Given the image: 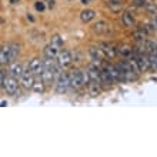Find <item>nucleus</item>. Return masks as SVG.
<instances>
[{
    "instance_id": "1",
    "label": "nucleus",
    "mask_w": 157,
    "mask_h": 157,
    "mask_svg": "<svg viewBox=\"0 0 157 157\" xmlns=\"http://www.w3.org/2000/svg\"><path fill=\"white\" fill-rule=\"evenodd\" d=\"M69 87H71L69 75L60 73V75L57 76V82H56V91L60 93V94H63V93H66V91L69 90Z\"/></svg>"
},
{
    "instance_id": "2",
    "label": "nucleus",
    "mask_w": 157,
    "mask_h": 157,
    "mask_svg": "<svg viewBox=\"0 0 157 157\" xmlns=\"http://www.w3.org/2000/svg\"><path fill=\"white\" fill-rule=\"evenodd\" d=\"M69 77H70V84L73 89H82L84 86V77H83V71L77 70V69H73L69 73Z\"/></svg>"
},
{
    "instance_id": "3",
    "label": "nucleus",
    "mask_w": 157,
    "mask_h": 157,
    "mask_svg": "<svg viewBox=\"0 0 157 157\" xmlns=\"http://www.w3.org/2000/svg\"><path fill=\"white\" fill-rule=\"evenodd\" d=\"M34 75L33 71L30 70V67H27L25 70V73H23V76L20 77V83L21 86L25 87V89H33V84H34Z\"/></svg>"
},
{
    "instance_id": "4",
    "label": "nucleus",
    "mask_w": 157,
    "mask_h": 157,
    "mask_svg": "<svg viewBox=\"0 0 157 157\" xmlns=\"http://www.w3.org/2000/svg\"><path fill=\"white\" fill-rule=\"evenodd\" d=\"M17 87H19V82H17V78L14 77V76H9L7 78H6V83H4V90H6V93L10 96H14L17 91Z\"/></svg>"
},
{
    "instance_id": "5",
    "label": "nucleus",
    "mask_w": 157,
    "mask_h": 157,
    "mask_svg": "<svg viewBox=\"0 0 157 157\" xmlns=\"http://www.w3.org/2000/svg\"><path fill=\"white\" fill-rule=\"evenodd\" d=\"M84 71L87 75V84L89 83H100V70L96 66H89Z\"/></svg>"
},
{
    "instance_id": "6",
    "label": "nucleus",
    "mask_w": 157,
    "mask_h": 157,
    "mask_svg": "<svg viewBox=\"0 0 157 157\" xmlns=\"http://www.w3.org/2000/svg\"><path fill=\"white\" fill-rule=\"evenodd\" d=\"M133 57L137 59V63H139V67H140V71L144 73V71L150 70V59H149V54L146 56L144 53H140L139 56H133Z\"/></svg>"
},
{
    "instance_id": "7",
    "label": "nucleus",
    "mask_w": 157,
    "mask_h": 157,
    "mask_svg": "<svg viewBox=\"0 0 157 157\" xmlns=\"http://www.w3.org/2000/svg\"><path fill=\"white\" fill-rule=\"evenodd\" d=\"M57 62L60 63V66L62 67H69L73 62V57H71L70 52H67V50H63L59 53V57H57Z\"/></svg>"
},
{
    "instance_id": "8",
    "label": "nucleus",
    "mask_w": 157,
    "mask_h": 157,
    "mask_svg": "<svg viewBox=\"0 0 157 157\" xmlns=\"http://www.w3.org/2000/svg\"><path fill=\"white\" fill-rule=\"evenodd\" d=\"M29 67H30V70L33 71L34 76H41L43 70H44V64H43V62H40V59H33L30 62Z\"/></svg>"
},
{
    "instance_id": "9",
    "label": "nucleus",
    "mask_w": 157,
    "mask_h": 157,
    "mask_svg": "<svg viewBox=\"0 0 157 157\" xmlns=\"http://www.w3.org/2000/svg\"><path fill=\"white\" fill-rule=\"evenodd\" d=\"M54 76H57L56 75V71H54V69L44 67V70H43V73H41V78H43V82L46 83V86H50V84L53 83Z\"/></svg>"
},
{
    "instance_id": "10",
    "label": "nucleus",
    "mask_w": 157,
    "mask_h": 157,
    "mask_svg": "<svg viewBox=\"0 0 157 157\" xmlns=\"http://www.w3.org/2000/svg\"><path fill=\"white\" fill-rule=\"evenodd\" d=\"M113 82H114V80H113V77L107 71V69H106V67L101 69V70H100V83L104 84V86H112Z\"/></svg>"
},
{
    "instance_id": "11",
    "label": "nucleus",
    "mask_w": 157,
    "mask_h": 157,
    "mask_svg": "<svg viewBox=\"0 0 157 157\" xmlns=\"http://www.w3.org/2000/svg\"><path fill=\"white\" fill-rule=\"evenodd\" d=\"M10 62H12L10 60V47L9 46H3L2 50H0V63L4 66V64H7Z\"/></svg>"
},
{
    "instance_id": "12",
    "label": "nucleus",
    "mask_w": 157,
    "mask_h": 157,
    "mask_svg": "<svg viewBox=\"0 0 157 157\" xmlns=\"http://www.w3.org/2000/svg\"><path fill=\"white\" fill-rule=\"evenodd\" d=\"M96 16V12L94 10H91V9H86V10H83L82 13H80V19H82L83 23H89V21H91L93 19H94Z\"/></svg>"
},
{
    "instance_id": "13",
    "label": "nucleus",
    "mask_w": 157,
    "mask_h": 157,
    "mask_svg": "<svg viewBox=\"0 0 157 157\" xmlns=\"http://www.w3.org/2000/svg\"><path fill=\"white\" fill-rule=\"evenodd\" d=\"M107 29H109V25L104 20H100V21H97V23H94V25H93V32H94V33H97V34L106 33V32H107Z\"/></svg>"
},
{
    "instance_id": "14",
    "label": "nucleus",
    "mask_w": 157,
    "mask_h": 157,
    "mask_svg": "<svg viewBox=\"0 0 157 157\" xmlns=\"http://www.w3.org/2000/svg\"><path fill=\"white\" fill-rule=\"evenodd\" d=\"M23 73H25V70H23V66L20 63H13L12 67H10V75L14 76L16 78H20Z\"/></svg>"
},
{
    "instance_id": "15",
    "label": "nucleus",
    "mask_w": 157,
    "mask_h": 157,
    "mask_svg": "<svg viewBox=\"0 0 157 157\" xmlns=\"http://www.w3.org/2000/svg\"><path fill=\"white\" fill-rule=\"evenodd\" d=\"M59 53H60V50H57L56 47H53L52 44L46 46V49H44V57L56 59V57H59Z\"/></svg>"
},
{
    "instance_id": "16",
    "label": "nucleus",
    "mask_w": 157,
    "mask_h": 157,
    "mask_svg": "<svg viewBox=\"0 0 157 157\" xmlns=\"http://www.w3.org/2000/svg\"><path fill=\"white\" fill-rule=\"evenodd\" d=\"M100 47H101V50L104 52V54H106V57H109V59L116 57L117 50H116V49H113V46H110V44H101Z\"/></svg>"
},
{
    "instance_id": "17",
    "label": "nucleus",
    "mask_w": 157,
    "mask_h": 157,
    "mask_svg": "<svg viewBox=\"0 0 157 157\" xmlns=\"http://www.w3.org/2000/svg\"><path fill=\"white\" fill-rule=\"evenodd\" d=\"M46 89V83L43 82V78H41V76H39V78H36L34 80V84H33V90L36 91V93H43Z\"/></svg>"
},
{
    "instance_id": "18",
    "label": "nucleus",
    "mask_w": 157,
    "mask_h": 157,
    "mask_svg": "<svg viewBox=\"0 0 157 157\" xmlns=\"http://www.w3.org/2000/svg\"><path fill=\"white\" fill-rule=\"evenodd\" d=\"M106 69H107V71L110 73V76L113 77V80H114V82H120V75H119V69H117V66L107 64V66H106Z\"/></svg>"
},
{
    "instance_id": "19",
    "label": "nucleus",
    "mask_w": 157,
    "mask_h": 157,
    "mask_svg": "<svg viewBox=\"0 0 157 157\" xmlns=\"http://www.w3.org/2000/svg\"><path fill=\"white\" fill-rule=\"evenodd\" d=\"M117 53H119L120 56H123V57H132L133 56V49L130 47V46H121V47L117 49Z\"/></svg>"
},
{
    "instance_id": "20",
    "label": "nucleus",
    "mask_w": 157,
    "mask_h": 157,
    "mask_svg": "<svg viewBox=\"0 0 157 157\" xmlns=\"http://www.w3.org/2000/svg\"><path fill=\"white\" fill-rule=\"evenodd\" d=\"M121 19H123V23H124L126 27H132V26H134V19H133V16H132V13L130 12H124Z\"/></svg>"
},
{
    "instance_id": "21",
    "label": "nucleus",
    "mask_w": 157,
    "mask_h": 157,
    "mask_svg": "<svg viewBox=\"0 0 157 157\" xmlns=\"http://www.w3.org/2000/svg\"><path fill=\"white\" fill-rule=\"evenodd\" d=\"M50 44L53 46V47H56L57 50H60V49H62V46H63V40H62V37H60L59 34H54L53 37L50 39Z\"/></svg>"
},
{
    "instance_id": "22",
    "label": "nucleus",
    "mask_w": 157,
    "mask_h": 157,
    "mask_svg": "<svg viewBox=\"0 0 157 157\" xmlns=\"http://www.w3.org/2000/svg\"><path fill=\"white\" fill-rule=\"evenodd\" d=\"M149 59H150V70L157 71V52L149 53Z\"/></svg>"
},
{
    "instance_id": "23",
    "label": "nucleus",
    "mask_w": 157,
    "mask_h": 157,
    "mask_svg": "<svg viewBox=\"0 0 157 157\" xmlns=\"http://www.w3.org/2000/svg\"><path fill=\"white\" fill-rule=\"evenodd\" d=\"M144 47L147 49L149 53H154V52H157V43H154V41H151V40H146L144 41Z\"/></svg>"
},
{
    "instance_id": "24",
    "label": "nucleus",
    "mask_w": 157,
    "mask_h": 157,
    "mask_svg": "<svg viewBox=\"0 0 157 157\" xmlns=\"http://www.w3.org/2000/svg\"><path fill=\"white\" fill-rule=\"evenodd\" d=\"M9 47H10V60H14L17 57V54H19V44L12 43Z\"/></svg>"
},
{
    "instance_id": "25",
    "label": "nucleus",
    "mask_w": 157,
    "mask_h": 157,
    "mask_svg": "<svg viewBox=\"0 0 157 157\" xmlns=\"http://www.w3.org/2000/svg\"><path fill=\"white\" fill-rule=\"evenodd\" d=\"M144 9L151 14H157V4L153 3V2H147L144 6Z\"/></svg>"
},
{
    "instance_id": "26",
    "label": "nucleus",
    "mask_w": 157,
    "mask_h": 157,
    "mask_svg": "<svg viewBox=\"0 0 157 157\" xmlns=\"http://www.w3.org/2000/svg\"><path fill=\"white\" fill-rule=\"evenodd\" d=\"M146 32H143L141 29H139V30H136L134 33H133V36H134V39L136 40H144V37H146Z\"/></svg>"
},
{
    "instance_id": "27",
    "label": "nucleus",
    "mask_w": 157,
    "mask_h": 157,
    "mask_svg": "<svg viewBox=\"0 0 157 157\" xmlns=\"http://www.w3.org/2000/svg\"><path fill=\"white\" fill-rule=\"evenodd\" d=\"M109 7L113 12H119V10H121V3H112V2H109Z\"/></svg>"
},
{
    "instance_id": "28",
    "label": "nucleus",
    "mask_w": 157,
    "mask_h": 157,
    "mask_svg": "<svg viewBox=\"0 0 157 157\" xmlns=\"http://www.w3.org/2000/svg\"><path fill=\"white\" fill-rule=\"evenodd\" d=\"M34 7H36V10H37V12H43L46 6H44V3H43V2H40V0H39V2H36Z\"/></svg>"
},
{
    "instance_id": "29",
    "label": "nucleus",
    "mask_w": 157,
    "mask_h": 157,
    "mask_svg": "<svg viewBox=\"0 0 157 157\" xmlns=\"http://www.w3.org/2000/svg\"><path fill=\"white\" fill-rule=\"evenodd\" d=\"M146 3H147V2H144V0H134V2H133V6H134V7H144Z\"/></svg>"
},
{
    "instance_id": "30",
    "label": "nucleus",
    "mask_w": 157,
    "mask_h": 157,
    "mask_svg": "<svg viewBox=\"0 0 157 157\" xmlns=\"http://www.w3.org/2000/svg\"><path fill=\"white\" fill-rule=\"evenodd\" d=\"M6 71L4 70H2L0 71V82H2V87H4V83H6Z\"/></svg>"
},
{
    "instance_id": "31",
    "label": "nucleus",
    "mask_w": 157,
    "mask_h": 157,
    "mask_svg": "<svg viewBox=\"0 0 157 157\" xmlns=\"http://www.w3.org/2000/svg\"><path fill=\"white\" fill-rule=\"evenodd\" d=\"M150 26H151V27H153L154 30H157V14H156V17H153V20H151Z\"/></svg>"
},
{
    "instance_id": "32",
    "label": "nucleus",
    "mask_w": 157,
    "mask_h": 157,
    "mask_svg": "<svg viewBox=\"0 0 157 157\" xmlns=\"http://www.w3.org/2000/svg\"><path fill=\"white\" fill-rule=\"evenodd\" d=\"M49 7H50V9L54 7V2H53V0H50V2H49Z\"/></svg>"
},
{
    "instance_id": "33",
    "label": "nucleus",
    "mask_w": 157,
    "mask_h": 157,
    "mask_svg": "<svg viewBox=\"0 0 157 157\" xmlns=\"http://www.w3.org/2000/svg\"><path fill=\"white\" fill-rule=\"evenodd\" d=\"M109 2H112V3H121V0H109Z\"/></svg>"
},
{
    "instance_id": "34",
    "label": "nucleus",
    "mask_w": 157,
    "mask_h": 157,
    "mask_svg": "<svg viewBox=\"0 0 157 157\" xmlns=\"http://www.w3.org/2000/svg\"><path fill=\"white\" fill-rule=\"evenodd\" d=\"M6 106H7V103H6L4 100H2V107H6Z\"/></svg>"
},
{
    "instance_id": "35",
    "label": "nucleus",
    "mask_w": 157,
    "mask_h": 157,
    "mask_svg": "<svg viewBox=\"0 0 157 157\" xmlns=\"http://www.w3.org/2000/svg\"><path fill=\"white\" fill-rule=\"evenodd\" d=\"M27 19H29L30 21H33V20H34V19H33V17H32V16H30V14H27Z\"/></svg>"
},
{
    "instance_id": "36",
    "label": "nucleus",
    "mask_w": 157,
    "mask_h": 157,
    "mask_svg": "<svg viewBox=\"0 0 157 157\" xmlns=\"http://www.w3.org/2000/svg\"><path fill=\"white\" fill-rule=\"evenodd\" d=\"M89 2H90V0H82V3H83V4H87Z\"/></svg>"
},
{
    "instance_id": "37",
    "label": "nucleus",
    "mask_w": 157,
    "mask_h": 157,
    "mask_svg": "<svg viewBox=\"0 0 157 157\" xmlns=\"http://www.w3.org/2000/svg\"><path fill=\"white\" fill-rule=\"evenodd\" d=\"M17 2H19V0H10V3H13V4L17 3Z\"/></svg>"
}]
</instances>
